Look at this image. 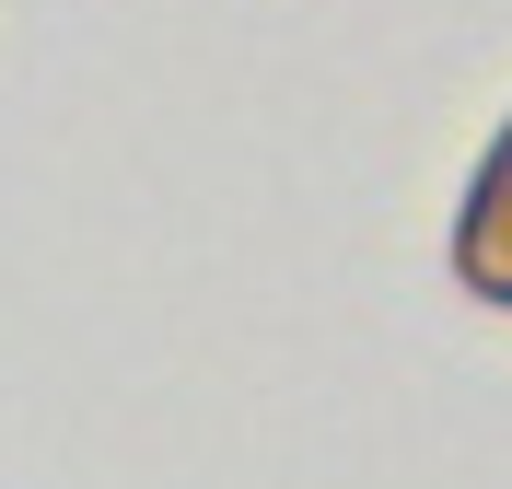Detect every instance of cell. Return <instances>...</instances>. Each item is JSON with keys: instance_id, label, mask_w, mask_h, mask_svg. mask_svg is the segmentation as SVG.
I'll use <instances>...</instances> for the list:
<instances>
[{"instance_id": "cell-1", "label": "cell", "mask_w": 512, "mask_h": 489, "mask_svg": "<svg viewBox=\"0 0 512 489\" xmlns=\"http://www.w3.org/2000/svg\"><path fill=\"white\" fill-rule=\"evenodd\" d=\"M454 280L478 303H512V129L489 140L478 187H466V222H454Z\"/></svg>"}]
</instances>
